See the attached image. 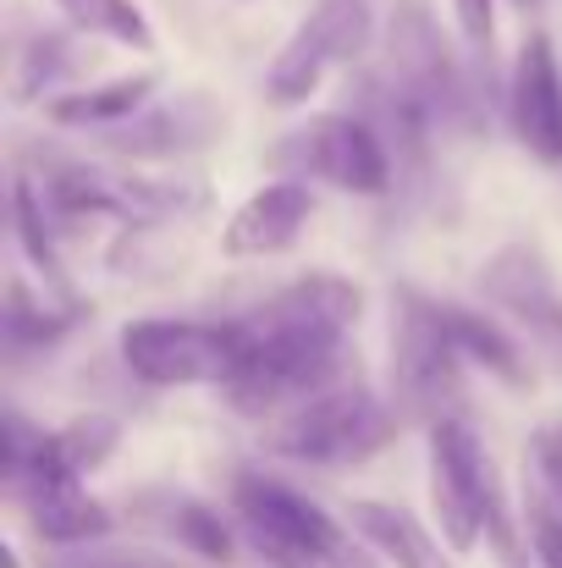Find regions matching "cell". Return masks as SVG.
I'll use <instances>...</instances> for the list:
<instances>
[{
  "label": "cell",
  "instance_id": "obj_1",
  "mask_svg": "<svg viewBox=\"0 0 562 568\" xmlns=\"http://www.w3.org/2000/svg\"><path fill=\"white\" fill-rule=\"evenodd\" d=\"M430 508H436V525L452 552H474L486 541L502 564L524 558L502 475L469 419H441L430 430Z\"/></svg>",
  "mask_w": 562,
  "mask_h": 568
},
{
  "label": "cell",
  "instance_id": "obj_2",
  "mask_svg": "<svg viewBox=\"0 0 562 568\" xmlns=\"http://www.w3.org/2000/svg\"><path fill=\"white\" fill-rule=\"evenodd\" d=\"M380 72L425 111V122L436 133H486V122H491L486 94H480L474 72L458 61V50L447 44V33L436 28V17L419 0H402L391 11Z\"/></svg>",
  "mask_w": 562,
  "mask_h": 568
},
{
  "label": "cell",
  "instance_id": "obj_3",
  "mask_svg": "<svg viewBox=\"0 0 562 568\" xmlns=\"http://www.w3.org/2000/svg\"><path fill=\"white\" fill-rule=\"evenodd\" d=\"M402 430L391 397H375L365 381H337L315 397H304L298 408L276 414L265 425V447L276 458L293 464H315V469H348L365 464L380 447H391Z\"/></svg>",
  "mask_w": 562,
  "mask_h": 568
},
{
  "label": "cell",
  "instance_id": "obj_4",
  "mask_svg": "<svg viewBox=\"0 0 562 568\" xmlns=\"http://www.w3.org/2000/svg\"><path fill=\"white\" fill-rule=\"evenodd\" d=\"M391 408L402 425L436 430L441 419H463V354L430 293L402 287L391 321Z\"/></svg>",
  "mask_w": 562,
  "mask_h": 568
},
{
  "label": "cell",
  "instance_id": "obj_5",
  "mask_svg": "<svg viewBox=\"0 0 562 568\" xmlns=\"http://www.w3.org/2000/svg\"><path fill=\"white\" fill-rule=\"evenodd\" d=\"M232 514L282 568H359V536H348L320 503L265 469L232 475Z\"/></svg>",
  "mask_w": 562,
  "mask_h": 568
},
{
  "label": "cell",
  "instance_id": "obj_6",
  "mask_svg": "<svg viewBox=\"0 0 562 568\" xmlns=\"http://www.w3.org/2000/svg\"><path fill=\"white\" fill-rule=\"evenodd\" d=\"M243 354V321H133L122 332V365L144 386H226Z\"/></svg>",
  "mask_w": 562,
  "mask_h": 568
},
{
  "label": "cell",
  "instance_id": "obj_7",
  "mask_svg": "<svg viewBox=\"0 0 562 568\" xmlns=\"http://www.w3.org/2000/svg\"><path fill=\"white\" fill-rule=\"evenodd\" d=\"M282 172H293L298 183H331L343 193H359V199H380V193L397 189V166H391V150L386 139L375 133L359 111H326V116H309L304 128H293L276 155H270Z\"/></svg>",
  "mask_w": 562,
  "mask_h": 568
},
{
  "label": "cell",
  "instance_id": "obj_8",
  "mask_svg": "<svg viewBox=\"0 0 562 568\" xmlns=\"http://www.w3.org/2000/svg\"><path fill=\"white\" fill-rule=\"evenodd\" d=\"M375 39V17L365 0H320L298 28L293 39L276 50L270 72H265V94L270 105H304L326 72L337 67H354Z\"/></svg>",
  "mask_w": 562,
  "mask_h": 568
},
{
  "label": "cell",
  "instance_id": "obj_9",
  "mask_svg": "<svg viewBox=\"0 0 562 568\" xmlns=\"http://www.w3.org/2000/svg\"><path fill=\"white\" fill-rule=\"evenodd\" d=\"M480 298L497 304L524 343L562 376V282L546 265L541 248L530 243H502L486 265H480Z\"/></svg>",
  "mask_w": 562,
  "mask_h": 568
},
{
  "label": "cell",
  "instance_id": "obj_10",
  "mask_svg": "<svg viewBox=\"0 0 562 568\" xmlns=\"http://www.w3.org/2000/svg\"><path fill=\"white\" fill-rule=\"evenodd\" d=\"M508 116H513L519 144L535 161L562 166V67L546 33H530L519 44L513 83H508Z\"/></svg>",
  "mask_w": 562,
  "mask_h": 568
},
{
  "label": "cell",
  "instance_id": "obj_11",
  "mask_svg": "<svg viewBox=\"0 0 562 568\" xmlns=\"http://www.w3.org/2000/svg\"><path fill=\"white\" fill-rule=\"evenodd\" d=\"M309 215H315V193L304 189L298 178L265 183V189L248 193L232 210V221L221 232V248L232 260H270V254H282V248H293L304 237Z\"/></svg>",
  "mask_w": 562,
  "mask_h": 568
},
{
  "label": "cell",
  "instance_id": "obj_12",
  "mask_svg": "<svg viewBox=\"0 0 562 568\" xmlns=\"http://www.w3.org/2000/svg\"><path fill=\"white\" fill-rule=\"evenodd\" d=\"M221 128H226V116L204 94H183V100H166V105L111 128L105 150H116L127 161H177V155H193V150L215 144Z\"/></svg>",
  "mask_w": 562,
  "mask_h": 568
},
{
  "label": "cell",
  "instance_id": "obj_13",
  "mask_svg": "<svg viewBox=\"0 0 562 568\" xmlns=\"http://www.w3.org/2000/svg\"><path fill=\"white\" fill-rule=\"evenodd\" d=\"M359 310H365V293H359L354 282H343V276H331V271H315V276H298L293 287L270 293L248 321L348 343V332L359 326Z\"/></svg>",
  "mask_w": 562,
  "mask_h": 568
},
{
  "label": "cell",
  "instance_id": "obj_14",
  "mask_svg": "<svg viewBox=\"0 0 562 568\" xmlns=\"http://www.w3.org/2000/svg\"><path fill=\"white\" fill-rule=\"evenodd\" d=\"M436 310H441V321H447V332H452V343H458V354L469 365H480L486 376H497L502 386H513V392H530L535 386V371H530L519 337L497 315L469 310V304H452V298H436Z\"/></svg>",
  "mask_w": 562,
  "mask_h": 568
},
{
  "label": "cell",
  "instance_id": "obj_15",
  "mask_svg": "<svg viewBox=\"0 0 562 568\" xmlns=\"http://www.w3.org/2000/svg\"><path fill=\"white\" fill-rule=\"evenodd\" d=\"M348 525L391 568H452V558L441 552V541L408 508H397V503H354L348 508Z\"/></svg>",
  "mask_w": 562,
  "mask_h": 568
},
{
  "label": "cell",
  "instance_id": "obj_16",
  "mask_svg": "<svg viewBox=\"0 0 562 568\" xmlns=\"http://www.w3.org/2000/svg\"><path fill=\"white\" fill-rule=\"evenodd\" d=\"M155 89H161V72H133V78H111V83H94V89L55 94V100H44V116L55 128H100V133H111V128L133 122L150 105Z\"/></svg>",
  "mask_w": 562,
  "mask_h": 568
},
{
  "label": "cell",
  "instance_id": "obj_17",
  "mask_svg": "<svg viewBox=\"0 0 562 568\" xmlns=\"http://www.w3.org/2000/svg\"><path fill=\"white\" fill-rule=\"evenodd\" d=\"M78 326V304H67V310H50L44 298H33L17 276L6 282V310H0V343H6V354L22 365L28 354H44V348H55L67 332Z\"/></svg>",
  "mask_w": 562,
  "mask_h": 568
},
{
  "label": "cell",
  "instance_id": "obj_18",
  "mask_svg": "<svg viewBox=\"0 0 562 568\" xmlns=\"http://www.w3.org/2000/svg\"><path fill=\"white\" fill-rule=\"evenodd\" d=\"M78 67H83V50H72V39L67 33H33L22 50H17V61H11V100L17 105H28V100H55L61 94V83L67 78H78Z\"/></svg>",
  "mask_w": 562,
  "mask_h": 568
},
{
  "label": "cell",
  "instance_id": "obj_19",
  "mask_svg": "<svg viewBox=\"0 0 562 568\" xmlns=\"http://www.w3.org/2000/svg\"><path fill=\"white\" fill-rule=\"evenodd\" d=\"M50 6L89 39H111V44H127V50H155V28H150L139 0H50Z\"/></svg>",
  "mask_w": 562,
  "mask_h": 568
},
{
  "label": "cell",
  "instance_id": "obj_20",
  "mask_svg": "<svg viewBox=\"0 0 562 568\" xmlns=\"http://www.w3.org/2000/svg\"><path fill=\"white\" fill-rule=\"evenodd\" d=\"M11 221H17V248L55 282V287H67V271H61V254H55V232H50V204H44V193L33 178H17L11 183Z\"/></svg>",
  "mask_w": 562,
  "mask_h": 568
},
{
  "label": "cell",
  "instance_id": "obj_21",
  "mask_svg": "<svg viewBox=\"0 0 562 568\" xmlns=\"http://www.w3.org/2000/svg\"><path fill=\"white\" fill-rule=\"evenodd\" d=\"M44 442H50V453H55L72 475H89V469H100V464L116 453V442H122V419H116V414L89 408V414H78L72 425L50 430Z\"/></svg>",
  "mask_w": 562,
  "mask_h": 568
},
{
  "label": "cell",
  "instance_id": "obj_22",
  "mask_svg": "<svg viewBox=\"0 0 562 568\" xmlns=\"http://www.w3.org/2000/svg\"><path fill=\"white\" fill-rule=\"evenodd\" d=\"M166 530L183 541L193 558L204 564H232L237 558V541H232V525L210 508V503H166Z\"/></svg>",
  "mask_w": 562,
  "mask_h": 568
},
{
  "label": "cell",
  "instance_id": "obj_23",
  "mask_svg": "<svg viewBox=\"0 0 562 568\" xmlns=\"http://www.w3.org/2000/svg\"><path fill=\"white\" fill-rule=\"evenodd\" d=\"M524 530H530V547H535L541 568H562V508L546 491H535L524 503Z\"/></svg>",
  "mask_w": 562,
  "mask_h": 568
},
{
  "label": "cell",
  "instance_id": "obj_24",
  "mask_svg": "<svg viewBox=\"0 0 562 568\" xmlns=\"http://www.w3.org/2000/svg\"><path fill=\"white\" fill-rule=\"evenodd\" d=\"M530 453H535V469H541V491H546V497L562 508V430H558V425L535 430Z\"/></svg>",
  "mask_w": 562,
  "mask_h": 568
},
{
  "label": "cell",
  "instance_id": "obj_25",
  "mask_svg": "<svg viewBox=\"0 0 562 568\" xmlns=\"http://www.w3.org/2000/svg\"><path fill=\"white\" fill-rule=\"evenodd\" d=\"M452 11H458V28H463V39H469V50H491V39H497V6L491 0H452Z\"/></svg>",
  "mask_w": 562,
  "mask_h": 568
},
{
  "label": "cell",
  "instance_id": "obj_26",
  "mask_svg": "<svg viewBox=\"0 0 562 568\" xmlns=\"http://www.w3.org/2000/svg\"><path fill=\"white\" fill-rule=\"evenodd\" d=\"M513 6H524V11H535V6H541V0H513Z\"/></svg>",
  "mask_w": 562,
  "mask_h": 568
}]
</instances>
